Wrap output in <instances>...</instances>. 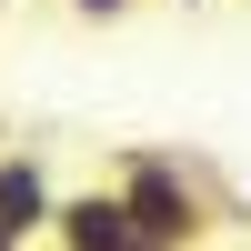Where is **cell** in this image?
I'll use <instances>...</instances> for the list:
<instances>
[{"label":"cell","instance_id":"cell-7","mask_svg":"<svg viewBox=\"0 0 251 251\" xmlns=\"http://www.w3.org/2000/svg\"><path fill=\"white\" fill-rule=\"evenodd\" d=\"M0 10H10V0H0Z\"/></svg>","mask_w":251,"mask_h":251},{"label":"cell","instance_id":"cell-3","mask_svg":"<svg viewBox=\"0 0 251 251\" xmlns=\"http://www.w3.org/2000/svg\"><path fill=\"white\" fill-rule=\"evenodd\" d=\"M50 221H60V181H50V161H40V151H0V231L30 251V241H50Z\"/></svg>","mask_w":251,"mask_h":251},{"label":"cell","instance_id":"cell-4","mask_svg":"<svg viewBox=\"0 0 251 251\" xmlns=\"http://www.w3.org/2000/svg\"><path fill=\"white\" fill-rule=\"evenodd\" d=\"M60 10H71V20H80V30H121V20H131V10H141V0H60Z\"/></svg>","mask_w":251,"mask_h":251},{"label":"cell","instance_id":"cell-2","mask_svg":"<svg viewBox=\"0 0 251 251\" xmlns=\"http://www.w3.org/2000/svg\"><path fill=\"white\" fill-rule=\"evenodd\" d=\"M50 251H161L151 231L131 221V201L100 181V191H60V221H50Z\"/></svg>","mask_w":251,"mask_h":251},{"label":"cell","instance_id":"cell-6","mask_svg":"<svg viewBox=\"0 0 251 251\" xmlns=\"http://www.w3.org/2000/svg\"><path fill=\"white\" fill-rule=\"evenodd\" d=\"M0 251H20V241H10V231H0Z\"/></svg>","mask_w":251,"mask_h":251},{"label":"cell","instance_id":"cell-1","mask_svg":"<svg viewBox=\"0 0 251 251\" xmlns=\"http://www.w3.org/2000/svg\"><path fill=\"white\" fill-rule=\"evenodd\" d=\"M111 191L131 201V221H141L161 251H201L221 221H231L221 171H211V161H181V151H121V161H111Z\"/></svg>","mask_w":251,"mask_h":251},{"label":"cell","instance_id":"cell-5","mask_svg":"<svg viewBox=\"0 0 251 251\" xmlns=\"http://www.w3.org/2000/svg\"><path fill=\"white\" fill-rule=\"evenodd\" d=\"M161 10H201V0H161Z\"/></svg>","mask_w":251,"mask_h":251}]
</instances>
